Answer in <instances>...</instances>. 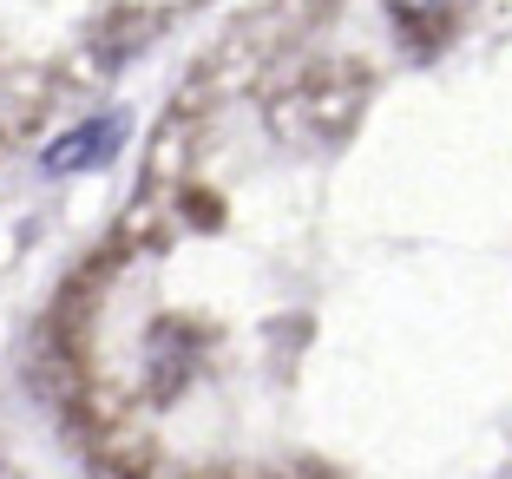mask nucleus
<instances>
[{
	"mask_svg": "<svg viewBox=\"0 0 512 479\" xmlns=\"http://www.w3.org/2000/svg\"><path fill=\"white\" fill-rule=\"evenodd\" d=\"M119 138H125V112L86 119L79 132H66L60 145L46 151V171H53V178H73V171H86V165H106L112 151H119Z\"/></svg>",
	"mask_w": 512,
	"mask_h": 479,
	"instance_id": "1",
	"label": "nucleus"
},
{
	"mask_svg": "<svg viewBox=\"0 0 512 479\" xmlns=\"http://www.w3.org/2000/svg\"><path fill=\"white\" fill-rule=\"evenodd\" d=\"M401 14H434V7H447V0H394Z\"/></svg>",
	"mask_w": 512,
	"mask_h": 479,
	"instance_id": "2",
	"label": "nucleus"
}]
</instances>
